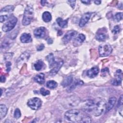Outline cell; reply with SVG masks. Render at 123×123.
I'll return each mask as SVG.
<instances>
[{"instance_id": "1", "label": "cell", "mask_w": 123, "mask_h": 123, "mask_svg": "<svg viewBox=\"0 0 123 123\" xmlns=\"http://www.w3.org/2000/svg\"><path fill=\"white\" fill-rule=\"evenodd\" d=\"M64 118L68 121L74 123H90L91 118L84 111L71 109L64 114Z\"/></svg>"}, {"instance_id": "2", "label": "cell", "mask_w": 123, "mask_h": 123, "mask_svg": "<svg viewBox=\"0 0 123 123\" xmlns=\"http://www.w3.org/2000/svg\"><path fill=\"white\" fill-rule=\"evenodd\" d=\"M33 17V9L31 5H28L25 10L22 24L24 25H29Z\"/></svg>"}, {"instance_id": "3", "label": "cell", "mask_w": 123, "mask_h": 123, "mask_svg": "<svg viewBox=\"0 0 123 123\" xmlns=\"http://www.w3.org/2000/svg\"><path fill=\"white\" fill-rule=\"evenodd\" d=\"M105 105L106 101L105 99H100L98 100H96L95 107L92 114H93L95 116H98L100 115L104 111V108H105Z\"/></svg>"}, {"instance_id": "4", "label": "cell", "mask_w": 123, "mask_h": 123, "mask_svg": "<svg viewBox=\"0 0 123 123\" xmlns=\"http://www.w3.org/2000/svg\"><path fill=\"white\" fill-rule=\"evenodd\" d=\"M111 46L107 43H103L99 45L98 52L100 57H106L109 55L112 52Z\"/></svg>"}, {"instance_id": "5", "label": "cell", "mask_w": 123, "mask_h": 123, "mask_svg": "<svg viewBox=\"0 0 123 123\" xmlns=\"http://www.w3.org/2000/svg\"><path fill=\"white\" fill-rule=\"evenodd\" d=\"M17 22V19L15 17L11 16L9 19L8 21L3 25L2 28V30L5 32H7L11 31L14 27Z\"/></svg>"}, {"instance_id": "6", "label": "cell", "mask_w": 123, "mask_h": 123, "mask_svg": "<svg viewBox=\"0 0 123 123\" xmlns=\"http://www.w3.org/2000/svg\"><path fill=\"white\" fill-rule=\"evenodd\" d=\"M96 100L94 99H87L84 101L82 105V109L85 112H91L92 113L95 107Z\"/></svg>"}, {"instance_id": "7", "label": "cell", "mask_w": 123, "mask_h": 123, "mask_svg": "<svg viewBox=\"0 0 123 123\" xmlns=\"http://www.w3.org/2000/svg\"><path fill=\"white\" fill-rule=\"evenodd\" d=\"M41 103L40 99L35 97L29 99L27 102V105L33 110H37L41 107Z\"/></svg>"}, {"instance_id": "8", "label": "cell", "mask_w": 123, "mask_h": 123, "mask_svg": "<svg viewBox=\"0 0 123 123\" xmlns=\"http://www.w3.org/2000/svg\"><path fill=\"white\" fill-rule=\"evenodd\" d=\"M77 34V32L74 30L68 31L62 38V41L64 44L67 43L73 37Z\"/></svg>"}, {"instance_id": "9", "label": "cell", "mask_w": 123, "mask_h": 123, "mask_svg": "<svg viewBox=\"0 0 123 123\" xmlns=\"http://www.w3.org/2000/svg\"><path fill=\"white\" fill-rule=\"evenodd\" d=\"M122 71L120 70H118L116 71L115 77L111 81V83L113 86H119L122 83Z\"/></svg>"}, {"instance_id": "10", "label": "cell", "mask_w": 123, "mask_h": 123, "mask_svg": "<svg viewBox=\"0 0 123 123\" xmlns=\"http://www.w3.org/2000/svg\"><path fill=\"white\" fill-rule=\"evenodd\" d=\"M91 14L92 13L90 12H86L82 15L79 23V25L80 27H82L84 26H85V25L89 21L91 17Z\"/></svg>"}, {"instance_id": "11", "label": "cell", "mask_w": 123, "mask_h": 123, "mask_svg": "<svg viewBox=\"0 0 123 123\" xmlns=\"http://www.w3.org/2000/svg\"><path fill=\"white\" fill-rule=\"evenodd\" d=\"M34 34L37 38H43L46 35L45 28L44 27L37 28L34 30Z\"/></svg>"}, {"instance_id": "12", "label": "cell", "mask_w": 123, "mask_h": 123, "mask_svg": "<svg viewBox=\"0 0 123 123\" xmlns=\"http://www.w3.org/2000/svg\"><path fill=\"white\" fill-rule=\"evenodd\" d=\"M46 59L49 63L50 68L54 67L56 66L59 63V62H60V61H59L58 62L55 61L54 57L52 53H50L46 57Z\"/></svg>"}, {"instance_id": "13", "label": "cell", "mask_w": 123, "mask_h": 123, "mask_svg": "<svg viewBox=\"0 0 123 123\" xmlns=\"http://www.w3.org/2000/svg\"><path fill=\"white\" fill-rule=\"evenodd\" d=\"M99 69L97 66H94L89 69L86 72V75L90 78H94L96 77L98 74Z\"/></svg>"}, {"instance_id": "14", "label": "cell", "mask_w": 123, "mask_h": 123, "mask_svg": "<svg viewBox=\"0 0 123 123\" xmlns=\"http://www.w3.org/2000/svg\"><path fill=\"white\" fill-rule=\"evenodd\" d=\"M116 98L115 97H111L109 99L108 102L107 103H106L105 105L106 111L107 112L110 111L114 107L116 103Z\"/></svg>"}, {"instance_id": "15", "label": "cell", "mask_w": 123, "mask_h": 123, "mask_svg": "<svg viewBox=\"0 0 123 123\" xmlns=\"http://www.w3.org/2000/svg\"><path fill=\"white\" fill-rule=\"evenodd\" d=\"M80 99L77 98L75 97H71L69 98V99L68 100L67 104L68 106H71V107H74L78 105V104L79 103Z\"/></svg>"}, {"instance_id": "16", "label": "cell", "mask_w": 123, "mask_h": 123, "mask_svg": "<svg viewBox=\"0 0 123 123\" xmlns=\"http://www.w3.org/2000/svg\"><path fill=\"white\" fill-rule=\"evenodd\" d=\"M30 56V53L28 52V51H25L24 53H23L21 56L19 57L17 61V63L19 65V64L23 63V62H25V61H27Z\"/></svg>"}, {"instance_id": "17", "label": "cell", "mask_w": 123, "mask_h": 123, "mask_svg": "<svg viewBox=\"0 0 123 123\" xmlns=\"http://www.w3.org/2000/svg\"><path fill=\"white\" fill-rule=\"evenodd\" d=\"M73 81V77L72 75H68L65 77L62 83V85L63 87H66L71 84Z\"/></svg>"}, {"instance_id": "18", "label": "cell", "mask_w": 123, "mask_h": 123, "mask_svg": "<svg viewBox=\"0 0 123 123\" xmlns=\"http://www.w3.org/2000/svg\"><path fill=\"white\" fill-rule=\"evenodd\" d=\"M20 40L23 43H29L31 42L32 39L30 34L23 33L20 37Z\"/></svg>"}, {"instance_id": "19", "label": "cell", "mask_w": 123, "mask_h": 123, "mask_svg": "<svg viewBox=\"0 0 123 123\" xmlns=\"http://www.w3.org/2000/svg\"><path fill=\"white\" fill-rule=\"evenodd\" d=\"M34 80L39 84H43L45 82V75L43 73H40L34 77Z\"/></svg>"}, {"instance_id": "20", "label": "cell", "mask_w": 123, "mask_h": 123, "mask_svg": "<svg viewBox=\"0 0 123 123\" xmlns=\"http://www.w3.org/2000/svg\"><path fill=\"white\" fill-rule=\"evenodd\" d=\"M63 62L62 61H60L59 63L55 67H53L49 72V74L51 75H55L59 71V70L61 69V68L62 67V65H63Z\"/></svg>"}, {"instance_id": "21", "label": "cell", "mask_w": 123, "mask_h": 123, "mask_svg": "<svg viewBox=\"0 0 123 123\" xmlns=\"http://www.w3.org/2000/svg\"><path fill=\"white\" fill-rule=\"evenodd\" d=\"M7 108L4 104H0V118L1 120L6 115L7 112Z\"/></svg>"}, {"instance_id": "22", "label": "cell", "mask_w": 123, "mask_h": 123, "mask_svg": "<svg viewBox=\"0 0 123 123\" xmlns=\"http://www.w3.org/2000/svg\"><path fill=\"white\" fill-rule=\"evenodd\" d=\"M14 10V7L12 5H8L5 7H4L2 9H1L0 14H3L4 13H7L9 14H10V13L12 12Z\"/></svg>"}, {"instance_id": "23", "label": "cell", "mask_w": 123, "mask_h": 123, "mask_svg": "<svg viewBox=\"0 0 123 123\" xmlns=\"http://www.w3.org/2000/svg\"><path fill=\"white\" fill-rule=\"evenodd\" d=\"M107 36L104 32H98L96 36V38L99 41H104L106 40Z\"/></svg>"}, {"instance_id": "24", "label": "cell", "mask_w": 123, "mask_h": 123, "mask_svg": "<svg viewBox=\"0 0 123 123\" xmlns=\"http://www.w3.org/2000/svg\"><path fill=\"white\" fill-rule=\"evenodd\" d=\"M51 18L52 17L50 13L48 11L44 12L42 14V19L45 22H50L51 20Z\"/></svg>"}, {"instance_id": "25", "label": "cell", "mask_w": 123, "mask_h": 123, "mask_svg": "<svg viewBox=\"0 0 123 123\" xmlns=\"http://www.w3.org/2000/svg\"><path fill=\"white\" fill-rule=\"evenodd\" d=\"M56 21H57L58 25L62 28L66 27L67 26V23H68L67 20H62V18L59 17L56 19Z\"/></svg>"}, {"instance_id": "26", "label": "cell", "mask_w": 123, "mask_h": 123, "mask_svg": "<svg viewBox=\"0 0 123 123\" xmlns=\"http://www.w3.org/2000/svg\"><path fill=\"white\" fill-rule=\"evenodd\" d=\"M83 82L82 80H75L73 84L70 87L69 90V91H72L75 89V88L78 86H81L83 84Z\"/></svg>"}, {"instance_id": "27", "label": "cell", "mask_w": 123, "mask_h": 123, "mask_svg": "<svg viewBox=\"0 0 123 123\" xmlns=\"http://www.w3.org/2000/svg\"><path fill=\"white\" fill-rule=\"evenodd\" d=\"M46 86L49 88L54 89L57 86L58 84L54 80H49L47 82Z\"/></svg>"}, {"instance_id": "28", "label": "cell", "mask_w": 123, "mask_h": 123, "mask_svg": "<svg viewBox=\"0 0 123 123\" xmlns=\"http://www.w3.org/2000/svg\"><path fill=\"white\" fill-rule=\"evenodd\" d=\"M35 69L37 71H40L43 66V62L41 60H38L34 65Z\"/></svg>"}, {"instance_id": "29", "label": "cell", "mask_w": 123, "mask_h": 123, "mask_svg": "<svg viewBox=\"0 0 123 123\" xmlns=\"http://www.w3.org/2000/svg\"><path fill=\"white\" fill-rule=\"evenodd\" d=\"M85 38H86V37L84 34H80L77 36V37L76 38L75 42L79 44H81L85 40Z\"/></svg>"}, {"instance_id": "30", "label": "cell", "mask_w": 123, "mask_h": 123, "mask_svg": "<svg viewBox=\"0 0 123 123\" xmlns=\"http://www.w3.org/2000/svg\"><path fill=\"white\" fill-rule=\"evenodd\" d=\"M115 19L117 21L119 22L123 19V13L122 12H118L114 16Z\"/></svg>"}, {"instance_id": "31", "label": "cell", "mask_w": 123, "mask_h": 123, "mask_svg": "<svg viewBox=\"0 0 123 123\" xmlns=\"http://www.w3.org/2000/svg\"><path fill=\"white\" fill-rule=\"evenodd\" d=\"M40 92L41 93V94L42 95H43V96H46L47 95H48L50 94V92L48 90H46L44 88L42 87L40 90Z\"/></svg>"}, {"instance_id": "32", "label": "cell", "mask_w": 123, "mask_h": 123, "mask_svg": "<svg viewBox=\"0 0 123 123\" xmlns=\"http://www.w3.org/2000/svg\"><path fill=\"white\" fill-rule=\"evenodd\" d=\"M21 113L20 110L18 108L16 109L14 112V118H15L16 119H18L21 117Z\"/></svg>"}, {"instance_id": "33", "label": "cell", "mask_w": 123, "mask_h": 123, "mask_svg": "<svg viewBox=\"0 0 123 123\" xmlns=\"http://www.w3.org/2000/svg\"><path fill=\"white\" fill-rule=\"evenodd\" d=\"M10 43L7 41H4L2 43V45H1V50L2 49H7L9 47H10Z\"/></svg>"}, {"instance_id": "34", "label": "cell", "mask_w": 123, "mask_h": 123, "mask_svg": "<svg viewBox=\"0 0 123 123\" xmlns=\"http://www.w3.org/2000/svg\"><path fill=\"white\" fill-rule=\"evenodd\" d=\"M120 30H121V28H120V26L119 25H116L113 28V29L112 30V32L114 34H117V33H119Z\"/></svg>"}, {"instance_id": "35", "label": "cell", "mask_w": 123, "mask_h": 123, "mask_svg": "<svg viewBox=\"0 0 123 123\" xmlns=\"http://www.w3.org/2000/svg\"><path fill=\"white\" fill-rule=\"evenodd\" d=\"M11 62H7L6 63V71L7 72H9L11 69Z\"/></svg>"}, {"instance_id": "36", "label": "cell", "mask_w": 123, "mask_h": 123, "mask_svg": "<svg viewBox=\"0 0 123 123\" xmlns=\"http://www.w3.org/2000/svg\"><path fill=\"white\" fill-rule=\"evenodd\" d=\"M44 44H41L37 47V51H41V50H43L44 49Z\"/></svg>"}, {"instance_id": "37", "label": "cell", "mask_w": 123, "mask_h": 123, "mask_svg": "<svg viewBox=\"0 0 123 123\" xmlns=\"http://www.w3.org/2000/svg\"><path fill=\"white\" fill-rule=\"evenodd\" d=\"M68 2L70 3V5L72 7V8H74L75 6V0H68Z\"/></svg>"}, {"instance_id": "38", "label": "cell", "mask_w": 123, "mask_h": 123, "mask_svg": "<svg viewBox=\"0 0 123 123\" xmlns=\"http://www.w3.org/2000/svg\"><path fill=\"white\" fill-rule=\"evenodd\" d=\"M123 104V95H121L120 98L118 100V106H120L121 105H122Z\"/></svg>"}, {"instance_id": "39", "label": "cell", "mask_w": 123, "mask_h": 123, "mask_svg": "<svg viewBox=\"0 0 123 123\" xmlns=\"http://www.w3.org/2000/svg\"><path fill=\"white\" fill-rule=\"evenodd\" d=\"M101 73L102 74H107V73H109V69L108 68H105L104 69H103L101 71Z\"/></svg>"}, {"instance_id": "40", "label": "cell", "mask_w": 123, "mask_h": 123, "mask_svg": "<svg viewBox=\"0 0 123 123\" xmlns=\"http://www.w3.org/2000/svg\"><path fill=\"white\" fill-rule=\"evenodd\" d=\"M6 80V77L4 75H2L0 77V81L1 82H4Z\"/></svg>"}, {"instance_id": "41", "label": "cell", "mask_w": 123, "mask_h": 123, "mask_svg": "<svg viewBox=\"0 0 123 123\" xmlns=\"http://www.w3.org/2000/svg\"><path fill=\"white\" fill-rule=\"evenodd\" d=\"M82 3L86 4H89L90 3V0H81V1Z\"/></svg>"}, {"instance_id": "42", "label": "cell", "mask_w": 123, "mask_h": 123, "mask_svg": "<svg viewBox=\"0 0 123 123\" xmlns=\"http://www.w3.org/2000/svg\"><path fill=\"white\" fill-rule=\"evenodd\" d=\"M94 3H95L96 4L98 5V4H100L101 1H100V0H95V1H94Z\"/></svg>"}, {"instance_id": "43", "label": "cell", "mask_w": 123, "mask_h": 123, "mask_svg": "<svg viewBox=\"0 0 123 123\" xmlns=\"http://www.w3.org/2000/svg\"><path fill=\"white\" fill-rule=\"evenodd\" d=\"M47 2V1L46 0H41V5H43V6H44L45 3Z\"/></svg>"}]
</instances>
